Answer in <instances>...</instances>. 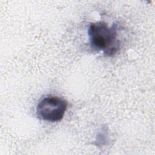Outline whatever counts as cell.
Segmentation results:
<instances>
[{"label": "cell", "mask_w": 155, "mask_h": 155, "mask_svg": "<svg viewBox=\"0 0 155 155\" xmlns=\"http://www.w3.org/2000/svg\"><path fill=\"white\" fill-rule=\"evenodd\" d=\"M88 35L91 47L97 51H102L107 56H113L120 48L116 24L109 27L103 21L93 22L88 28Z\"/></svg>", "instance_id": "obj_1"}, {"label": "cell", "mask_w": 155, "mask_h": 155, "mask_svg": "<svg viewBox=\"0 0 155 155\" xmlns=\"http://www.w3.org/2000/svg\"><path fill=\"white\" fill-rule=\"evenodd\" d=\"M67 102L59 97L47 96L43 98L36 107L37 116L50 122L60 121L67 108Z\"/></svg>", "instance_id": "obj_2"}]
</instances>
